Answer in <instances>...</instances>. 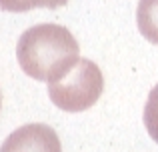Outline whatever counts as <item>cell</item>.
I'll return each instance as SVG.
<instances>
[{"label": "cell", "instance_id": "6da1fadb", "mask_svg": "<svg viewBox=\"0 0 158 152\" xmlns=\"http://www.w3.org/2000/svg\"><path fill=\"white\" fill-rule=\"evenodd\" d=\"M78 42L68 28L58 24H36L22 32L16 58L24 74L40 82L62 80L78 64Z\"/></svg>", "mask_w": 158, "mask_h": 152}, {"label": "cell", "instance_id": "7a4b0ae2", "mask_svg": "<svg viewBox=\"0 0 158 152\" xmlns=\"http://www.w3.org/2000/svg\"><path fill=\"white\" fill-rule=\"evenodd\" d=\"M104 90L102 72L92 60L80 58L62 80L48 84L52 104L64 112H82L96 104Z\"/></svg>", "mask_w": 158, "mask_h": 152}, {"label": "cell", "instance_id": "3957f363", "mask_svg": "<svg viewBox=\"0 0 158 152\" xmlns=\"http://www.w3.org/2000/svg\"><path fill=\"white\" fill-rule=\"evenodd\" d=\"M0 152H62V144L48 124H24L4 140Z\"/></svg>", "mask_w": 158, "mask_h": 152}, {"label": "cell", "instance_id": "277c9868", "mask_svg": "<svg viewBox=\"0 0 158 152\" xmlns=\"http://www.w3.org/2000/svg\"><path fill=\"white\" fill-rule=\"evenodd\" d=\"M136 24L148 42L158 44V0H140L136 8Z\"/></svg>", "mask_w": 158, "mask_h": 152}, {"label": "cell", "instance_id": "5b68a950", "mask_svg": "<svg viewBox=\"0 0 158 152\" xmlns=\"http://www.w3.org/2000/svg\"><path fill=\"white\" fill-rule=\"evenodd\" d=\"M68 0H0V10L6 12H28L32 8H48L54 10L64 6Z\"/></svg>", "mask_w": 158, "mask_h": 152}, {"label": "cell", "instance_id": "8992f818", "mask_svg": "<svg viewBox=\"0 0 158 152\" xmlns=\"http://www.w3.org/2000/svg\"><path fill=\"white\" fill-rule=\"evenodd\" d=\"M144 126L150 138L158 144V84L150 90L148 100L144 104Z\"/></svg>", "mask_w": 158, "mask_h": 152}, {"label": "cell", "instance_id": "52a82bcc", "mask_svg": "<svg viewBox=\"0 0 158 152\" xmlns=\"http://www.w3.org/2000/svg\"><path fill=\"white\" fill-rule=\"evenodd\" d=\"M0 106H2V94H0Z\"/></svg>", "mask_w": 158, "mask_h": 152}]
</instances>
